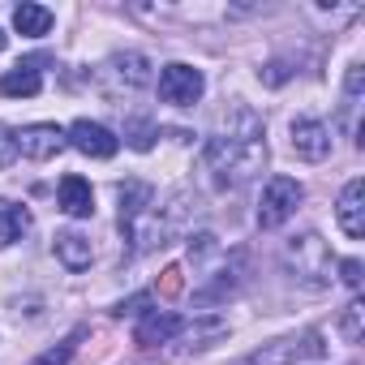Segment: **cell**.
Listing matches in <instances>:
<instances>
[{
    "mask_svg": "<svg viewBox=\"0 0 365 365\" xmlns=\"http://www.w3.org/2000/svg\"><path fill=\"white\" fill-rule=\"evenodd\" d=\"M267 163V142H262V116H254L250 108H232V116H224L220 133L207 138L202 146V172L215 190H237L250 176H258Z\"/></svg>",
    "mask_w": 365,
    "mask_h": 365,
    "instance_id": "obj_1",
    "label": "cell"
},
{
    "mask_svg": "<svg viewBox=\"0 0 365 365\" xmlns=\"http://www.w3.org/2000/svg\"><path fill=\"white\" fill-rule=\"evenodd\" d=\"M284 271L297 279V284H309V288H327L331 284V250L318 232H301L284 245Z\"/></svg>",
    "mask_w": 365,
    "mask_h": 365,
    "instance_id": "obj_2",
    "label": "cell"
},
{
    "mask_svg": "<svg viewBox=\"0 0 365 365\" xmlns=\"http://www.w3.org/2000/svg\"><path fill=\"white\" fill-rule=\"evenodd\" d=\"M327 344L318 331H297V335H279L271 344H262L258 352L245 356V365H301V361H322Z\"/></svg>",
    "mask_w": 365,
    "mask_h": 365,
    "instance_id": "obj_3",
    "label": "cell"
},
{
    "mask_svg": "<svg viewBox=\"0 0 365 365\" xmlns=\"http://www.w3.org/2000/svg\"><path fill=\"white\" fill-rule=\"evenodd\" d=\"M301 198H305V190L297 185L292 176H271L267 190H262V198H258V228H279V224H288V220L297 215Z\"/></svg>",
    "mask_w": 365,
    "mask_h": 365,
    "instance_id": "obj_4",
    "label": "cell"
},
{
    "mask_svg": "<svg viewBox=\"0 0 365 365\" xmlns=\"http://www.w3.org/2000/svg\"><path fill=\"white\" fill-rule=\"evenodd\" d=\"M202 91H207L202 69H194V65H185V61L163 65V73H159V99H163V103H172V108H194V103L202 99Z\"/></svg>",
    "mask_w": 365,
    "mask_h": 365,
    "instance_id": "obj_5",
    "label": "cell"
},
{
    "mask_svg": "<svg viewBox=\"0 0 365 365\" xmlns=\"http://www.w3.org/2000/svg\"><path fill=\"white\" fill-rule=\"evenodd\" d=\"M65 142L73 146V150H82V155H91V159H112L116 150H120V138L108 129V125H99V120H73L69 125V133H65Z\"/></svg>",
    "mask_w": 365,
    "mask_h": 365,
    "instance_id": "obj_6",
    "label": "cell"
},
{
    "mask_svg": "<svg viewBox=\"0 0 365 365\" xmlns=\"http://www.w3.org/2000/svg\"><path fill=\"white\" fill-rule=\"evenodd\" d=\"M292 155L305 159V163H322L331 155V129L314 116L292 120Z\"/></svg>",
    "mask_w": 365,
    "mask_h": 365,
    "instance_id": "obj_7",
    "label": "cell"
},
{
    "mask_svg": "<svg viewBox=\"0 0 365 365\" xmlns=\"http://www.w3.org/2000/svg\"><path fill=\"white\" fill-rule=\"evenodd\" d=\"M99 78H103V82H116V86H125V91H138V86L150 82V61L138 56V52H120V56H112V61L99 69Z\"/></svg>",
    "mask_w": 365,
    "mask_h": 365,
    "instance_id": "obj_8",
    "label": "cell"
},
{
    "mask_svg": "<svg viewBox=\"0 0 365 365\" xmlns=\"http://www.w3.org/2000/svg\"><path fill=\"white\" fill-rule=\"evenodd\" d=\"M14 138H18V155H26V159H52L65 146V129L61 125H26Z\"/></svg>",
    "mask_w": 365,
    "mask_h": 365,
    "instance_id": "obj_9",
    "label": "cell"
},
{
    "mask_svg": "<svg viewBox=\"0 0 365 365\" xmlns=\"http://www.w3.org/2000/svg\"><path fill=\"white\" fill-rule=\"evenodd\" d=\"M180 322L172 309H146L142 318H138V327H133V339L142 344V348H155V344H168V339H176L180 335Z\"/></svg>",
    "mask_w": 365,
    "mask_h": 365,
    "instance_id": "obj_10",
    "label": "cell"
},
{
    "mask_svg": "<svg viewBox=\"0 0 365 365\" xmlns=\"http://www.w3.org/2000/svg\"><path fill=\"white\" fill-rule=\"evenodd\" d=\"M335 220H339V228H344L352 241L365 237V180H361V176L344 185L339 207H335Z\"/></svg>",
    "mask_w": 365,
    "mask_h": 365,
    "instance_id": "obj_11",
    "label": "cell"
},
{
    "mask_svg": "<svg viewBox=\"0 0 365 365\" xmlns=\"http://www.w3.org/2000/svg\"><path fill=\"white\" fill-rule=\"evenodd\" d=\"M56 198H61V211H65V215H73V220L95 215V190H91V180H82L78 172H69V176L61 180Z\"/></svg>",
    "mask_w": 365,
    "mask_h": 365,
    "instance_id": "obj_12",
    "label": "cell"
},
{
    "mask_svg": "<svg viewBox=\"0 0 365 365\" xmlns=\"http://www.w3.org/2000/svg\"><path fill=\"white\" fill-rule=\"evenodd\" d=\"M39 91H43L39 61H22V65H14L5 78H0V95L5 99H35Z\"/></svg>",
    "mask_w": 365,
    "mask_h": 365,
    "instance_id": "obj_13",
    "label": "cell"
},
{
    "mask_svg": "<svg viewBox=\"0 0 365 365\" xmlns=\"http://www.w3.org/2000/svg\"><path fill=\"white\" fill-rule=\"evenodd\" d=\"M155 202V190L146 185V180H125L120 185V228H129L133 220H142Z\"/></svg>",
    "mask_w": 365,
    "mask_h": 365,
    "instance_id": "obj_14",
    "label": "cell"
},
{
    "mask_svg": "<svg viewBox=\"0 0 365 365\" xmlns=\"http://www.w3.org/2000/svg\"><path fill=\"white\" fill-rule=\"evenodd\" d=\"M56 258H61L69 271H86L91 258H95V250H91V241H86L82 232H56Z\"/></svg>",
    "mask_w": 365,
    "mask_h": 365,
    "instance_id": "obj_15",
    "label": "cell"
},
{
    "mask_svg": "<svg viewBox=\"0 0 365 365\" xmlns=\"http://www.w3.org/2000/svg\"><path fill=\"white\" fill-rule=\"evenodd\" d=\"M52 9H43V5H18L14 9V31L18 35H26V39H43L48 31H52Z\"/></svg>",
    "mask_w": 365,
    "mask_h": 365,
    "instance_id": "obj_16",
    "label": "cell"
},
{
    "mask_svg": "<svg viewBox=\"0 0 365 365\" xmlns=\"http://www.w3.org/2000/svg\"><path fill=\"white\" fill-rule=\"evenodd\" d=\"M26 232H31V215H26V207L0 202V250L14 245V241H22Z\"/></svg>",
    "mask_w": 365,
    "mask_h": 365,
    "instance_id": "obj_17",
    "label": "cell"
},
{
    "mask_svg": "<svg viewBox=\"0 0 365 365\" xmlns=\"http://www.w3.org/2000/svg\"><path fill=\"white\" fill-rule=\"evenodd\" d=\"M220 335H228V318H198V322H190V327H180V339H185V348H202L207 339H220Z\"/></svg>",
    "mask_w": 365,
    "mask_h": 365,
    "instance_id": "obj_18",
    "label": "cell"
},
{
    "mask_svg": "<svg viewBox=\"0 0 365 365\" xmlns=\"http://www.w3.org/2000/svg\"><path fill=\"white\" fill-rule=\"evenodd\" d=\"M125 138H129V146H133V150H150V146H155V138H159V125H155L150 116H129Z\"/></svg>",
    "mask_w": 365,
    "mask_h": 365,
    "instance_id": "obj_19",
    "label": "cell"
},
{
    "mask_svg": "<svg viewBox=\"0 0 365 365\" xmlns=\"http://www.w3.org/2000/svg\"><path fill=\"white\" fill-rule=\"evenodd\" d=\"M82 335H86V327H78L69 339H61L56 348H48V352H43V356H35L31 365H69V361H73V352H78V339H82Z\"/></svg>",
    "mask_w": 365,
    "mask_h": 365,
    "instance_id": "obj_20",
    "label": "cell"
},
{
    "mask_svg": "<svg viewBox=\"0 0 365 365\" xmlns=\"http://www.w3.org/2000/svg\"><path fill=\"white\" fill-rule=\"evenodd\" d=\"M215 254H220V241H215L211 232H194V237H190V262H194V267H207Z\"/></svg>",
    "mask_w": 365,
    "mask_h": 365,
    "instance_id": "obj_21",
    "label": "cell"
},
{
    "mask_svg": "<svg viewBox=\"0 0 365 365\" xmlns=\"http://www.w3.org/2000/svg\"><path fill=\"white\" fill-rule=\"evenodd\" d=\"M361 322H365V305L352 301V305L344 309V318H339V335H344L348 344H361Z\"/></svg>",
    "mask_w": 365,
    "mask_h": 365,
    "instance_id": "obj_22",
    "label": "cell"
},
{
    "mask_svg": "<svg viewBox=\"0 0 365 365\" xmlns=\"http://www.w3.org/2000/svg\"><path fill=\"white\" fill-rule=\"evenodd\" d=\"M180 288H185V275H180V267H163V275H159V284H155L159 301H176Z\"/></svg>",
    "mask_w": 365,
    "mask_h": 365,
    "instance_id": "obj_23",
    "label": "cell"
},
{
    "mask_svg": "<svg viewBox=\"0 0 365 365\" xmlns=\"http://www.w3.org/2000/svg\"><path fill=\"white\" fill-rule=\"evenodd\" d=\"M14 159H18V138H14V129L0 125V168H9Z\"/></svg>",
    "mask_w": 365,
    "mask_h": 365,
    "instance_id": "obj_24",
    "label": "cell"
},
{
    "mask_svg": "<svg viewBox=\"0 0 365 365\" xmlns=\"http://www.w3.org/2000/svg\"><path fill=\"white\" fill-rule=\"evenodd\" d=\"M339 279L356 292V288H361V262H356V258H344V262H339Z\"/></svg>",
    "mask_w": 365,
    "mask_h": 365,
    "instance_id": "obj_25",
    "label": "cell"
},
{
    "mask_svg": "<svg viewBox=\"0 0 365 365\" xmlns=\"http://www.w3.org/2000/svg\"><path fill=\"white\" fill-rule=\"evenodd\" d=\"M146 305H150V292H142V297H129V301H120L112 314L116 318H125V314H146Z\"/></svg>",
    "mask_w": 365,
    "mask_h": 365,
    "instance_id": "obj_26",
    "label": "cell"
},
{
    "mask_svg": "<svg viewBox=\"0 0 365 365\" xmlns=\"http://www.w3.org/2000/svg\"><path fill=\"white\" fill-rule=\"evenodd\" d=\"M0 48H5V31H0Z\"/></svg>",
    "mask_w": 365,
    "mask_h": 365,
    "instance_id": "obj_27",
    "label": "cell"
}]
</instances>
